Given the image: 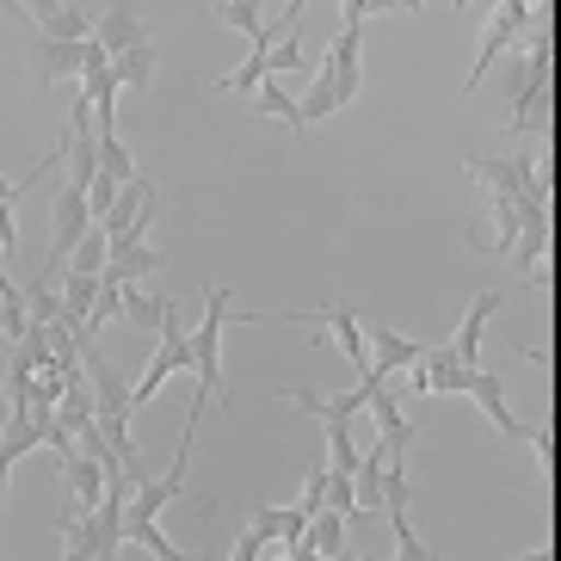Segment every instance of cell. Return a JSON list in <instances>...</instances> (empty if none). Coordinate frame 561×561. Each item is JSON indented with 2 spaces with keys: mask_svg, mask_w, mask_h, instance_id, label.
<instances>
[{
  "mask_svg": "<svg viewBox=\"0 0 561 561\" xmlns=\"http://www.w3.org/2000/svg\"><path fill=\"white\" fill-rule=\"evenodd\" d=\"M494 314H500V297H494V290H481V297L469 302V314H462V328L445 340L450 358L469 364V370H481V364H488V358H481V340H488V321H494Z\"/></svg>",
  "mask_w": 561,
  "mask_h": 561,
  "instance_id": "9c48e42d",
  "label": "cell"
},
{
  "mask_svg": "<svg viewBox=\"0 0 561 561\" xmlns=\"http://www.w3.org/2000/svg\"><path fill=\"white\" fill-rule=\"evenodd\" d=\"M518 561H556V556H549V543H543V549H525Z\"/></svg>",
  "mask_w": 561,
  "mask_h": 561,
  "instance_id": "f1b7e54d",
  "label": "cell"
},
{
  "mask_svg": "<svg viewBox=\"0 0 561 561\" xmlns=\"http://www.w3.org/2000/svg\"><path fill=\"white\" fill-rule=\"evenodd\" d=\"M154 68H161V50H154V44H130V50L112 56V81L117 87H149Z\"/></svg>",
  "mask_w": 561,
  "mask_h": 561,
  "instance_id": "2e32d148",
  "label": "cell"
},
{
  "mask_svg": "<svg viewBox=\"0 0 561 561\" xmlns=\"http://www.w3.org/2000/svg\"><path fill=\"white\" fill-rule=\"evenodd\" d=\"M333 112H340V93H333L328 75H314L309 93L297 100V136H309V124H321V117H333Z\"/></svg>",
  "mask_w": 561,
  "mask_h": 561,
  "instance_id": "e0dca14e",
  "label": "cell"
},
{
  "mask_svg": "<svg viewBox=\"0 0 561 561\" xmlns=\"http://www.w3.org/2000/svg\"><path fill=\"white\" fill-rule=\"evenodd\" d=\"M25 333H32V309H25V290H7V297H0V340H25Z\"/></svg>",
  "mask_w": 561,
  "mask_h": 561,
  "instance_id": "7402d4cb",
  "label": "cell"
},
{
  "mask_svg": "<svg viewBox=\"0 0 561 561\" xmlns=\"http://www.w3.org/2000/svg\"><path fill=\"white\" fill-rule=\"evenodd\" d=\"M93 62H105L100 37H87V44H50V37H37L32 44V75L37 81H81Z\"/></svg>",
  "mask_w": 561,
  "mask_h": 561,
  "instance_id": "8992f818",
  "label": "cell"
},
{
  "mask_svg": "<svg viewBox=\"0 0 561 561\" xmlns=\"http://www.w3.org/2000/svg\"><path fill=\"white\" fill-rule=\"evenodd\" d=\"M469 396H476V408L488 413V420H494V426L506 432V438H525V420L512 413V401H506V377H500L494 364H481V370H476V382H469Z\"/></svg>",
  "mask_w": 561,
  "mask_h": 561,
  "instance_id": "30bf717a",
  "label": "cell"
},
{
  "mask_svg": "<svg viewBox=\"0 0 561 561\" xmlns=\"http://www.w3.org/2000/svg\"><path fill=\"white\" fill-rule=\"evenodd\" d=\"M272 44H278V32H272V25H265V37H253V56L241 68H234V75H216V93H260L265 81H272Z\"/></svg>",
  "mask_w": 561,
  "mask_h": 561,
  "instance_id": "4fadbf2b",
  "label": "cell"
},
{
  "mask_svg": "<svg viewBox=\"0 0 561 561\" xmlns=\"http://www.w3.org/2000/svg\"><path fill=\"white\" fill-rule=\"evenodd\" d=\"M62 469V481L75 488V512H100V500H105V469L87 450H75V457H62L56 462Z\"/></svg>",
  "mask_w": 561,
  "mask_h": 561,
  "instance_id": "5bb4252c",
  "label": "cell"
},
{
  "mask_svg": "<svg viewBox=\"0 0 561 561\" xmlns=\"http://www.w3.org/2000/svg\"><path fill=\"white\" fill-rule=\"evenodd\" d=\"M7 488H13V469H7V462H0V500H7Z\"/></svg>",
  "mask_w": 561,
  "mask_h": 561,
  "instance_id": "f546056e",
  "label": "cell"
},
{
  "mask_svg": "<svg viewBox=\"0 0 561 561\" xmlns=\"http://www.w3.org/2000/svg\"><path fill=\"white\" fill-rule=\"evenodd\" d=\"M13 248H19V216L0 210V253H13Z\"/></svg>",
  "mask_w": 561,
  "mask_h": 561,
  "instance_id": "83f0119b",
  "label": "cell"
},
{
  "mask_svg": "<svg viewBox=\"0 0 561 561\" xmlns=\"http://www.w3.org/2000/svg\"><path fill=\"white\" fill-rule=\"evenodd\" d=\"M530 19H537V7H525V0H512V7H494V13L481 19L476 68H469V81H462V93H476V87L488 81V68H494V62H506V50L518 44V32H525Z\"/></svg>",
  "mask_w": 561,
  "mask_h": 561,
  "instance_id": "3957f363",
  "label": "cell"
},
{
  "mask_svg": "<svg viewBox=\"0 0 561 561\" xmlns=\"http://www.w3.org/2000/svg\"><path fill=\"white\" fill-rule=\"evenodd\" d=\"M253 105H260L265 117H278V124L297 130V100H290V87H284V81H265L260 93H253Z\"/></svg>",
  "mask_w": 561,
  "mask_h": 561,
  "instance_id": "d4e9b609",
  "label": "cell"
},
{
  "mask_svg": "<svg viewBox=\"0 0 561 561\" xmlns=\"http://www.w3.org/2000/svg\"><path fill=\"white\" fill-rule=\"evenodd\" d=\"M216 19H222V25H234V32H248V37H265V7H253V0H222V7H216Z\"/></svg>",
  "mask_w": 561,
  "mask_h": 561,
  "instance_id": "cb8c5ba5",
  "label": "cell"
},
{
  "mask_svg": "<svg viewBox=\"0 0 561 561\" xmlns=\"http://www.w3.org/2000/svg\"><path fill=\"white\" fill-rule=\"evenodd\" d=\"M265 537H253V530H241V537H234V549H229V561H265Z\"/></svg>",
  "mask_w": 561,
  "mask_h": 561,
  "instance_id": "4316f807",
  "label": "cell"
},
{
  "mask_svg": "<svg viewBox=\"0 0 561 561\" xmlns=\"http://www.w3.org/2000/svg\"><path fill=\"white\" fill-rule=\"evenodd\" d=\"M364 19H370V7H346V32L333 37L328 62L314 68V75H328V81H333L340 105H352L364 93Z\"/></svg>",
  "mask_w": 561,
  "mask_h": 561,
  "instance_id": "7a4b0ae2",
  "label": "cell"
},
{
  "mask_svg": "<svg viewBox=\"0 0 561 561\" xmlns=\"http://www.w3.org/2000/svg\"><path fill=\"white\" fill-rule=\"evenodd\" d=\"M389 525H396V561H438V556H432L426 537H420V530L408 525V512H396Z\"/></svg>",
  "mask_w": 561,
  "mask_h": 561,
  "instance_id": "484cf974",
  "label": "cell"
},
{
  "mask_svg": "<svg viewBox=\"0 0 561 561\" xmlns=\"http://www.w3.org/2000/svg\"><path fill=\"white\" fill-rule=\"evenodd\" d=\"M105 253H112V241H105V229L93 222V229L81 234V248L68 253V272H87V278H100V272H105Z\"/></svg>",
  "mask_w": 561,
  "mask_h": 561,
  "instance_id": "ffe728a7",
  "label": "cell"
},
{
  "mask_svg": "<svg viewBox=\"0 0 561 561\" xmlns=\"http://www.w3.org/2000/svg\"><path fill=\"white\" fill-rule=\"evenodd\" d=\"M321 561H364V556H352V549H340V556H321Z\"/></svg>",
  "mask_w": 561,
  "mask_h": 561,
  "instance_id": "4dcf8cb0",
  "label": "cell"
},
{
  "mask_svg": "<svg viewBox=\"0 0 561 561\" xmlns=\"http://www.w3.org/2000/svg\"><path fill=\"white\" fill-rule=\"evenodd\" d=\"M309 549H321V556H340L346 549V518L340 512H314L309 518V537H302Z\"/></svg>",
  "mask_w": 561,
  "mask_h": 561,
  "instance_id": "44dd1931",
  "label": "cell"
},
{
  "mask_svg": "<svg viewBox=\"0 0 561 561\" xmlns=\"http://www.w3.org/2000/svg\"><path fill=\"white\" fill-rule=\"evenodd\" d=\"M469 382H476V370L450 358V346H426V358L408 370L413 396H469Z\"/></svg>",
  "mask_w": 561,
  "mask_h": 561,
  "instance_id": "ba28073f",
  "label": "cell"
},
{
  "mask_svg": "<svg viewBox=\"0 0 561 561\" xmlns=\"http://www.w3.org/2000/svg\"><path fill=\"white\" fill-rule=\"evenodd\" d=\"M25 309H32V321H37V328H56V321H62V290L37 278L32 290H25Z\"/></svg>",
  "mask_w": 561,
  "mask_h": 561,
  "instance_id": "603a6c76",
  "label": "cell"
},
{
  "mask_svg": "<svg viewBox=\"0 0 561 561\" xmlns=\"http://www.w3.org/2000/svg\"><path fill=\"white\" fill-rule=\"evenodd\" d=\"M272 561H290V556H272Z\"/></svg>",
  "mask_w": 561,
  "mask_h": 561,
  "instance_id": "1f68e13d",
  "label": "cell"
},
{
  "mask_svg": "<svg viewBox=\"0 0 561 561\" xmlns=\"http://www.w3.org/2000/svg\"><path fill=\"white\" fill-rule=\"evenodd\" d=\"M37 19V37H50V44H87L93 37V25H100V13L93 7H32Z\"/></svg>",
  "mask_w": 561,
  "mask_h": 561,
  "instance_id": "7c38bea8",
  "label": "cell"
},
{
  "mask_svg": "<svg viewBox=\"0 0 561 561\" xmlns=\"http://www.w3.org/2000/svg\"><path fill=\"white\" fill-rule=\"evenodd\" d=\"M154 210H161V185H154V180H130L124 192H117L112 216L100 222V229H105V241H149Z\"/></svg>",
  "mask_w": 561,
  "mask_h": 561,
  "instance_id": "5b68a950",
  "label": "cell"
},
{
  "mask_svg": "<svg viewBox=\"0 0 561 561\" xmlns=\"http://www.w3.org/2000/svg\"><path fill=\"white\" fill-rule=\"evenodd\" d=\"M93 37L105 44V56L130 50V44H149V37H142V25H136L130 13H100V25H93Z\"/></svg>",
  "mask_w": 561,
  "mask_h": 561,
  "instance_id": "ac0fdd59",
  "label": "cell"
},
{
  "mask_svg": "<svg viewBox=\"0 0 561 561\" xmlns=\"http://www.w3.org/2000/svg\"><path fill=\"white\" fill-rule=\"evenodd\" d=\"M364 340H370V370H382V377L413 370L426 358V340H401V333H364Z\"/></svg>",
  "mask_w": 561,
  "mask_h": 561,
  "instance_id": "9a60e30c",
  "label": "cell"
},
{
  "mask_svg": "<svg viewBox=\"0 0 561 561\" xmlns=\"http://www.w3.org/2000/svg\"><path fill=\"white\" fill-rule=\"evenodd\" d=\"M154 265H167L161 253L149 248V241H112V253H105V284H117V290H130V284H142L154 272Z\"/></svg>",
  "mask_w": 561,
  "mask_h": 561,
  "instance_id": "8fae6325",
  "label": "cell"
},
{
  "mask_svg": "<svg viewBox=\"0 0 561 561\" xmlns=\"http://www.w3.org/2000/svg\"><path fill=\"white\" fill-rule=\"evenodd\" d=\"M100 173L105 180H117V185H130V180H142V173H136V154L124 149V136H100Z\"/></svg>",
  "mask_w": 561,
  "mask_h": 561,
  "instance_id": "d6986e66",
  "label": "cell"
},
{
  "mask_svg": "<svg viewBox=\"0 0 561 561\" xmlns=\"http://www.w3.org/2000/svg\"><path fill=\"white\" fill-rule=\"evenodd\" d=\"M180 370H192V333H185L180 314H173V321L161 328V346H154L149 370L130 382V408H149V401L167 389V377H180Z\"/></svg>",
  "mask_w": 561,
  "mask_h": 561,
  "instance_id": "277c9868",
  "label": "cell"
},
{
  "mask_svg": "<svg viewBox=\"0 0 561 561\" xmlns=\"http://www.w3.org/2000/svg\"><path fill=\"white\" fill-rule=\"evenodd\" d=\"M525 204V229H518V241H512V260H518V272H525L530 290H549V204Z\"/></svg>",
  "mask_w": 561,
  "mask_h": 561,
  "instance_id": "52a82bcc",
  "label": "cell"
},
{
  "mask_svg": "<svg viewBox=\"0 0 561 561\" xmlns=\"http://www.w3.org/2000/svg\"><path fill=\"white\" fill-rule=\"evenodd\" d=\"M229 321H234V297L222 284H210L198 328H192V370H198V401L192 408H210L222 396V333H229Z\"/></svg>",
  "mask_w": 561,
  "mask_h": 561,
  "instance_id": "6da1fadb",
  "label": "cell"
}]
</instances>
